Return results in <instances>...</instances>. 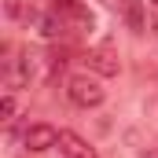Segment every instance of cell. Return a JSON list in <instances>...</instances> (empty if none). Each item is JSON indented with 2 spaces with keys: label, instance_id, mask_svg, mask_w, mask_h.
<instances>
[{
  "label": "cell",
  "instance_id": "30bf717a",
  "mask_svg": "<svg viewBox=\"0 0 158 158\" xmlns=\"http://www.w3.org/2000/svg\"><path fill=\"white\" fill-rule=\"evenodd\" d=\"M151 7H155V26H158V0H151Z\"/></svg>",
  "mask_w": 158,
  "mask_h": 158
},
{
  "label": "cell",
  "instance_id": "7a4b0ae2",
  "mask_svg": "<svg viewBox=\"0 0 158 158\" xmlns=\"http://www.w3.org/2000/svg\"><path fill=\"white\" fill-rule=\"evenodd\" d=\"M85 63H88V70H96L99 77H114V74L121 70V59H118V52H114V44H99V48H88Z\"/></svg>",
  "mask_w": 158,
  "mask_h": 158
},
{
  "label": "cell",
  "instance_id": "8992f818",
  "mask_svg": "<svg viewBox=\"0 0 158 158\" xmlns=\"http://www.w3.org/2000/svg\"><path fill=\"white\" fill-rule=\"evenodd\" d=\"M37 26H40V33H44L48 40H59V37H66V15H63V11H55V7L40 15V22H37Z\"/></svg>",
  "mask_w": 158,
  "mask_h": 158
},
{
  "label": "cell",
  "instance_id": "6da1fadb",
  "mask_svg": "<svg viewBox=\"0 0 158 158\" xmlns=\"http://www.w3.org/2000/svg\"><path fill=\"white\" fill-rule=\"evenodd\" d=\"M66 96H70L74 107H85V110L103 103V88H99V81L88 77V74H74V77L66 81Z\"/></svg>",
  "mask_w": 158,
  "mask_h": 158
},
{
  "label": "cell",
  "instance_id": "277c9868",
  "mask_svg": "<svg viewBox=\"0 0 158 158\" xmlns=\"http://www.w3.org/2000/svg\"><path fill=\"white\" fill-rule=\"evenodd\" d=\"M59 151L66 158H96V151L88 147V140H81L74 129H59Z\"/></svg>",
  "mask_w": 158,
  "mask_h": 158
},
{
  "label": "cell",
  "instance_id": "9c48e42d",
  "mask_svg": "<svg viewBox=\"0 0 158 158\" xmlns=\"http://www.w3.org/2000/svg\"><path fill=\"white\" fill-rule=\"evenodd\" d=\"M107 7H125V0H103Z\"/></svg>",
  "mask_w": 158,
  "mask_h": 158
},
{
  "label": "cell",
  "instance_id": "5b68a950",
  "mask_svg": "<svg viewBox=\"0 0 158 158\" xmlns=\"http://www.w3.org/2000/svg\"><path fill=\"white\" fill-rule=\"evenodd\" d=\"M55 11H63L66 15V22H74V26H85V30H92V15L85 11V4L81 0H48Z\"/></svg>",
  "mask_w": 158,
  "mask_h": 158
},
{
  "label": "cell",
  "instance_id": "52a82bcc",
  "mask_svg": "<svg viewBox=\"0 0 158 158\" xmlns=\"http://www.w3.org/2000/svg\"><path fill=\"white\" fill-rule=\"evenodd\" d=\"M125 22H129V30L132 33H147V7H143V0H125Z\"/></svg>",
  "mask_w": 158,
  "mask_h": 158
},
{
  "label": "cell",
  "instance_id": "ba28073f",
  "mask_svg": "<svg viewBox=\"0 0 158 158\" xmlns=\"http://www.w3.org/2000/svg\"><path fill=\"white\" fill-rule=\"evenodd\" d=\"M0 114H4V121H15V114H19V103H15V96L7 92L4 96V103H0Z\"/></svg>",
  "mask_w": 158,
  "mask_h": 158
},
{
  "label": "cell",
  "instance_id": "3957f363",
  "mask_svg": "<svg viewBox=\"0 0 158 158\" xmlns=\"http://www.w3.org/2000/svg\"><path fill=\"white\" fill-rule=\"evenodd\" d=\"M22 143L30 147V151H48V147H59V129H52V125H30L26 132H22Z\"/></svg>",
  "mask_w": 158,
  "mask_h": 158
}]
</instances>
